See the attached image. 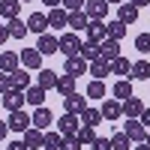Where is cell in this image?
I'll return each instance as SVG.
<instances>
[{
    "label": "cell",
    "instance_id": "7a4b0ae2",
    "mask_svg": "<svg viewBox=\"0 0 150 150\" xmlns=\"http://www.w3.org/2000/svg\"><path fill=\"white\" fill-rule=\"evenodd\" d=\"M6 126H9V132H21V135H24V129H30V114H27L24 108H18V111H9Z\"/></svg>",
    "mask_w": 150,
    "mask_h": 150
},
{
    "label": "cell",
    "instance_id": "d590c367",
    "mask_svg": "<svg viewBox=\"0 0 150 150\" xmlns=\"http://www.w3.org/2000/svg\"><path fill=\"white\" fill-rule=\"evenodd\" d=\"M75 135H78V141H81V144H93V138H96V126H84V123H81Z\"/></svg>",
    "mask_w": 150,
    "mask_h": 150
},
{
    "label": "cell",
    "instance_id": "2e32d148",
    "mask_svg": "<svg viewBox=\"0 0 150 150\" xmlns=\"http://www.w3.org/2000/svg\"><path fill=\"white\" fill-rule=\"evenodd\" d=\"M87 72H90V78H99V81H105L108 75H111V69H108V60H102V57L90 60V63H87Z\"/></svg>",
    "mask_w": 150,
    "mask_h": 150
},
{
    "label": "cell",
    "instance_id": "5bb4252c",
    "mask_svg": "<svg viewBox=\"0 0 150 150\" xmlns=\"http://www.w3.org/2000/svg\"><path fill=\"white\" fill-rule=\"evenodd\" d=\"M45 93H48L45 87H39V84L33 87V84H30L27 90H24V102H27V105H33V108H39V105H45Z\"/></svg>",
    "mask_w": 150,
    "mask_h": 150
},
{
    "label": "cell",
    "instance_id": "ffe728a7",
    "mask_svg": "<svg viewBox=\"0 0 150 150\" xmlns=\"http://www.w3.org/2000/svg\"><path fill=\"white\" fill-rule=\"evenodd\" d=\"M27 30L36 33V36L45 33V30H48V15H45V12H33V15L27 18Z\"/></svg>",
    "mask_w": 150,
    "mask_h": 150
},
{
    "label": "cell",
    "instance_id": "9a60e30c",
    "mask_svg": "<svg viewBox=\"0 0 150 150\" xmlns=\"http://www.w3.org/2000/svg\"><path fill=\"white\" fill-rule=\"evenodd\" d=\"M9 87L12 90H27L30 87V72H24V66H18L15 72H9Z\"/></svg>",
    "mask_w": 150,
    "mask_h": 150
},
{
    "label": "cell",
    "instance_id": "b9f144b4",
    "mask_svg": "<svg viewBox=\"0 0 150 150\" xmlns=\"http://www.w3.org/2000/svg\"><path fill=\"white\" fill-rule=\"evenodd\" d=\"M90 147H93V150H111V141H108V138H99V135H96Z\"/></svg>",
    "mask_w": 150,
    "mask_h": 150
},
{
    "label": "cell",
    "instance_id": "9c48e42d",
    "mask_svg": "<svg viewBox=\"0 0 150 150\" xmlns=\"http://www.w3.org/2000/svg\"><path fill=\"white\" fill-rule=\"evenodd\" d=\"M66 21H69V12L63 6L48 9V27H51V30H66Z\"/></svg>",
    "mask_w": 150,
    "mask_h": 150
},
{
    "label": "cell",
    "instance_id": "ee69618b",
    "mask_svg": "<svg viewBox=\"0 0 150 150\" xmlns=\"http://www.w3.org/2000/svg\"><path fill=\"white\" fill-rule=\"evenodd\" d=\"M138 120H141V123H144V126L150 129V108H144V111H141V117H138Z\"/></svg>",
    "mask_w": 150,
    "mask_h": 150
},
{
    "label": "cell",
    "instance_id": "681fc988",
    "mask_svg": "<svg viewBox=\"0 0 150 150\" xmlns=\"http://www.w3.org/2000/svg\"><path fill=\"white\" fill-rule=\"evenodd\" d=\"M42 3H45L48 9H54V6H60V0H42Z\"/></svg>",
    "mask_w": 150,
    "mask_h": 150
},
{
    "label": "cell",
    "instance_id": "1f68e13d",
    "mask_svg": "<svg viewBox=\"0 0 150 150\" xmlns=\"http://www.w3.org/2000/svg\"><path fill=\"white\" fill-rule=\"evenodd\" d=\"M108 141H111V150H129V147H132V141H129V135L123 132V129H117V132L111 135Z\"/></svg>",
    "mask_w": 150,
    "mask_h": 150
},
{
    "label": "cell",
    "instance_id": "7c38bea8",
    "mask_svg": "<svg viewBox=\"0 0 150 150\" xmlns=\"http://www.w3.org/2000/svg\"><path fill=\"white\" fill-rule=\"evenodd\" d=\"M84 108H87V96H81V93L63 96V111H69V114H81Z\"/></svg>",
    "mask_w": 150,
    "mask_h": 150
},
{
    "label": "cell",
    "instance_id": "4fadbf2b",
    "mask_svg": "<svg viewBox=\"0 0 150 150\" xmlns=\"http://www.w3.org/2000/svg\"><path fill=\"white\" fill-rule=\"evenodd\" d=\"M21 141L27 144V150H39V147L45 144V132L36 129V126H30V129H24V138H21Z\"/></svg>",
    "mask_w": 150,
    "mask_h": 150
},
{
    "label": "cell",
    "instance_id": "db71d44e",
    "mask_svg": "<svg viewBox=\"0 0 150 150\" xmlns=\"http://www.w3.org/2000/svg\"><path fill=\"white\" fill-rule=\"evenodd\" d=\"M21 3H30V0H21Z\"/></svg>",
    "mask_w": 150,
    "mask_h": 150
},
{
    "label": "cell",
    "instance_id": "ac0fdd59",
    "mask_svg": "<svg viewBox=\"0 0 150 150\" xmlns=\"http://www.w3.org/2000/svg\"><path fill=\"white\" fill-rule=\"evenodd\" d=\"M150 78V63H147V57L141 60H135L132 69H129V81H147Z\"/></svg>",
    "mask_w": 150,
    "mask_h": 150
},
{
    "label": "cell",
    "instance_id": "44dd1931",
    "mask_svg": "<svg viewBox=\"0 0 150 150\" xmlns=\"http://www.w3.org/2000/svg\"><path fill=\"white\" fill-rule=\"evenodd\" d=\"M87 39H93V42L108 39V24L105 21H90L87 24Z\"/></svg>",
    "mask_w": 150,
    "mask_h": 150
},
{
    "label": "cell",
    "instance_id": "83f0119b",
    "mask_svg": "<svg viewBox=\"0 0 150 150\" xmlns=\"http://www.w3.org/2000/svg\"><path fill=\"white\" fill-rule=\"evenodd\" d=\"M21 12V0H0V18H18Z\"/></svg>",
    "mask_w": 150,
    "mask_h": 150
},
{
    "label": "cell",
    "instance_id": "5b68a950",
    "mask_svg": "<svg viewBox=\"0 0 150 150\" xmlns=\"http://www.w3.org/2000/svg\"><path fill=\"white\" fill-rule=\"evenodd\" d=\"M123 132H126V135H129V141H135V144L147 138V126H144L138 117H129V120H126V126H123Z\"/></svg>",
    "mask_w": 150,
    "mask_h": 150
},
{
    "label": "cell",
    "instance_id": "ba28073f",
    "mask_svg": "<svg viewBox=\"0 0 150 150\" xmlns=\"http://www.w3.org/2000/svg\"><path fill=\"white\" fill-rule=\"evenodd\" d=\"M63 72L72 75V78H81V75L87 72V60L81 54H75V57H66V63H63Z\"/></svg>",
    "mask_w": 150,
    "mask_h": 150
},
{
    "label": "cell",
    "instance_id": "d4e9b609",
    "mask_svg": "<svg viewBox=\"0 0 150 150\" xmlns=\"http://www.w3.org/2000/svg\"><path fill=\"white\" fill-rule=\"evenodd\" d=\"M99 111H102V120H120V114H123V108H120L117 99H105Z\"/></svg>",
    "mask_w": 150,
    "mask_h": 150
},
{
    "label": "cell",
    "instance_id": "30bf717a",
    "mask_svg": "<svg viewBox=\"0 0 150 150\" xmlns=\"http://www.w3.org/2000/svg\"><path fill=\"white\" fill-rule=\"evenodd\" d=\"M57 48H60V42H57V36H51V33H39V39H36V51H39L42 57L45 54H54L57 51Z\"/></svg>",
    "mask_w": 150,
    "mask_h": 150
},
{
    "label": "cell",
    "instance_id": "cb8c5ba5",
    "mask_svg": "<svg viewBox=\"0 0 150 150\" xmlns=\"http://www.w3.org/2000/svg\"><path fill=\"white\" fill-rule=\"evenodd\" d=\"M111 96H114L117 102L129 99V96H132V81H129V78H117V84L111 87Z\"/></svg>",
    "mask_w": 150,
    "mask_h": 150
},
{
    "label": "cell",
    "instance_id": "52a82bcc",
    "mask_svg": "<svg viewBox=\"0 0 150 150\" xmlns=\"http://www.w3.org/2000/svg\"><path fill=\"white\" fill-rule=\"evenodd\" d=\"M18 60H21V66H24V69H33V72H39V69H42V54L36 51V48H24V51L18 54Z\"/></svg>",
    "mask_w": 150,
    "mask_h": 150
},
{
    "label": "cell",
    "instance_id": "8992f818",
    "mask_svg": "<svg viewBox=\"0 0 150 150\" xmlns=\"http://www.w3.org/2000/svg\"><path fill=\"white\" fill-rule=\"evenodd\" d=\"M0 102H3L6 111H18V108L27 105V102H24V90H12V87H9L3 96H0Z\"/></svg>",
    "mask_w": 150,
    "mask_h": 150
},
{
    "label": "cell",
    "instance_id": "4dcf8cb0",
    "mask_svg": "<svg viewBox=\"0 0 150 150\" xmlns=\"http://www.w3.org/2000/svg\"><path fill=\"white\" fill-rule=\"evenodd\" d=\"M54 90H57L60 96H69V93H75V78L63 72V75L57 78V87H54Z\"/></svg>",
    "mask_w": 150,
    "mask_h": 150
},
{
    "label": "cell",
    "instance_id": "7bdbcfd3",
    "mask_svg": "<svg viewBox=\"0 0 150 150\" xmlns=\"http://www.w3.org/2000/svg\"><path fill=\"white\" fill-rule=\"evenodd\" d=\"M6 90H9V75H6V72H0V96H3Z\"/></svg>",
    "mask_w": 150,
    "mask_h": 150
},
{
    "label": "cell",
    "instance_id": "74e56055",
    "mask_svg": "<svg viewBox=\"0 0 150 150\" xmlns=\"http://www.w3.org/2000/svg\"><path fill=\"white\" fill-rule=\"evenodd\" d=\"M60 141H63V135H60V132H51V129H48L45 132V150H60Z\"/></svg>",
    "mask_w": 150,
    "mask_h": 150
},
{
    "label": "cell",
    "instance_id": "f546056e",
    "mask_svg": "<svg viewBox=\"0 0 150 150\" xmlns=\"http://www.w3.org/2000/svg\"><path fill=\"white\" fill-rule=\"evenodd\" d=\"M81 123H84V126H99V123H102V111H99V108H90V105H87L84 111H81Z\"/></svg>",
    "mask_w": 150,
    "mask_h": 150
},
{
    "label": "cell",
    "instance_id": "bcb514c9",
    "mask_svg": "<svg viewBox=\"0 0 150 150\" xmlns=\"http://www.w3.org/2000/svg\"><path fill=\"white\" fill-rule=\"evenodd\" d=\"M9 39V27H6V24H0V45H3Z\"/></svg>",
    "mask_w": 150,
    "mask_h": 150
},
{
    "label": "cell",
    "instance_id": "f6af8a7d",
    "mask_svg": "<svg viewBox=\"0 0 150 150\" xmlns=\"http://www.w3.org/2000/svg\"><path fill=\"white\" fill-rule=\"evenodd\" d=\"M6 150H27V144H24V141H9Z\"/></svg>",
    "mask_w": 150,
    "mask_h": 150
},
{
    "label": "cell",
    "instance_id": "60d3db41",
    "mask_svg": "<svg viewBox=\"0 0 150 150\" xmlns=\"http://www.w3.org/2000/svg\"><path fill=\"white\" fill-rule=\"evenodd\" d=\"M60 3H63L66 12H78V9H84V0H60Z\"/></svg>",
    "mask_w": 150,
    "mask_h": 150
},
{
    "label": "cell",
    "instance_id": "d6986e66",
    "mask_svg": "<svg viewBox=\"0 0 150 150\" xmlns=\"http://www.w3.org/2000/svg\"><path fill=\"white\" fill-rule=\"evenodd\" d=\"M108 69H111V75H117V78H129V69H132V60H126V57H114L108 63Z\"/></svg>",
    "mask_w": 150,
    "mask_h": 150
},
{
    "label": "cell",
    "instance_id": "6da1fadb",
    "mask_svg": "<svg viewBox=\"0 0 150 150\" xmlns=\"http://www.w3.org/2000/svg\"><path fill=\"white\" fill-rule=\"evenodd\" d=\"M57 42H60L57 51H60V54H66V57H75V54L81 51V36L75 33V30H66L63 36H57Z\"/></svg>",
    "mask_w": 150,
    "mask_h": 150
},
{
    "label": "cell",
    "instance_id": "8d00e7d4",
    "mask_svg": "<svg viewBox=\"0 0 150 150\" xmlns=\"http://www.w3.org/2000/svg\"><path fill=\"white\" fill-rule=\"evenodd\" d=\"M123 36H126V24H123V21H111L108 24V39H123Z\"/></svg>",
    "mask_w": 150,
    "mask_h": 150
},
{
    "label": "cell",
    "instance_id": "f5cc1de1",
    "mask_svg": "<svg viewBox=\"0 0 150 150\" xmlns=\"http://www.w3.org/2000/svg\"><path fill=\"white\" fill-rule=\"evenodd\" d=\"M144 141H147V144H150V129H147V138H144Z\"/></svg>",
    "mask_w": 150,
    "mask_h": 150
},
{
    "label": "cell",
    "instance_id": "816d5d0a",
    "mask_svg": "<svg viewBox=\"0 0 150 150\" xmlns=\"http://www.w3.org/2000/svg\"><path fill=\"white\" fill-rule=\"evenodd\" d=\"M105 3L111 6V3H114V6H120V3H126V0H105Z\"/></svg>",
    "mask_w": 150,
    "mask_h": 150
},
{
    "label": "cell",
    "instance_id": "e0dca14e",
    "mask_svg": "<svg viewBox=\"0 0 150 150\" xmlns=\"http://www.w3.org/2000/svg\"><path fill=\"white\" fill-rule=\"evenodd\" d=\"M99 57L108 60V63L114 57H120V42L117 39H102V42H99Z\"/></svg>",
    "mask_w": 150,
    "mask_h": 150
},
{
    "label": "cell",
    "instance_id": "4316f807",
    "mask_svg": "<svg viewBox=\"0 0 150 150\" xmlns=\"http://www.w3.org/2000/svg\"><path fill=\"white\" fill-rule=\"evenodd\" d=\"M87 24H90V18L84 15V9H78V12H69V21H66V27L69 30H87Z\"/></svg>",
    "mask_w": 150,
    "mask_h": 150
},
{
    "label": "cell",
    "instance_id": "c3c4849f",
    "mask_svg": "<svg viewBox=\"0 0 150 150\" xmlns=\"http://www.w3.org/2000/svg\"><path fill=\"white\" fill-rule=\"evenodd\" d=\"M6 135H9V126H6V123H3V120H0V141H3V138H6Z\"/></svg>",
    "mask_w": 150,
    "mask_h": 150
},
{
    "label": "cell",
    "instance_id": "f1b7e54d",
    "mask_svg": "<svg viewBox=\"0 0 150 150\" xmlns=\"http://www.w3.org/2000/svg\"><path fill=\"white\" fill-rule=\"evenodd\" d=\"M9 39H24V36H27L30 30H27V24H24L21 18H9Z\"/></svg>",
    "mask_w": 150,
    "mask_h": 150
},
{
    "label": "cell",
    "instance_id": "277c9868",
    "mask_svg": "<svg viewBox=\"0 0 150 150\" xmlns=\"http://www.w3.org/2000/svg\"><path fill=\"white\" fill-rule=\"evenodd\" d=\"M51 123H54V114H51V108H45V105H39V108H36L33 114H30V126L42 129V132L51 126Z\"/></svg>",
    "mask_w": 150,
    "mask_h": 150
},
{
    "label": "cell",
    "instance_id": "f907efd6",
    "mask_svg": "<svg viewBox=\"0 0 150 150\" xmlns=\"http://www.w3.org/2000/svg\"><path fill=\"white\" fill-rule=\"evenodd\" d=\"M135 150H150V144H147V141H138V144H135Z\"/></svg>",
    "mask_w": 150,
    "mask_h": 150
},
{
    "label": "cell",
    "instance_id": "f35d334b",
    "mask_svg": "<svg viewBox=\"0 0 150 150\" xmlns=\"http://www.w3.org/2000/svg\"><path fill=\"white\" fill-rule=\"evenodd\" d=\"M135 48H138L141 57H147L150 54V33H138V36H135Z\"/></svg>",
    "mask_w": 150,
    "mask_h": 150
},
{
    "label": "cell",
    "instance_id": "7402d4cb",
    "mask_svg": "<svg viewBox=\"0 0 150 150\" xmlns=\"http://www.w3.org/2000/svg\"><path fill=\"white\" fill-rule=\"evenodd\" d=\"M120 108H123V114H126V117H141L144 102H141L138 96H129V99H123V102H120Z\"/></svg>",
    "mask_w": 150,
    "mask_h": 150
},
{
    "label": "cell",
    "instance_id": "d6a6232c",
    "mask_svg": "<svg viewBox=\"0 0 150 150\" xmlns=\"http://www.w3.org/2000/svg\"><path fill=\"white\" fill-rule=\"evenodd\" d=\"M36 78H39V87L51 90V87H57V78H60V75L51 72V69H39V75H36Z\"/></svg>",
    "mask_w": 150,
    "mask_h": 150
},
{
    "label": "cell",
    "instance_id": "e575fe53",
    "mask_svg": "<svg viewBox=\"0 0 150 150\" xmlns=\"http://www.w3.org/2000/svg\"><path fill=\"white\" fill-rule=\"evenodd\" d=\"M87 63H90V60H96L99 57V42H93V39H87V42H81V51H78Z\"/></svg>",
    "mask_w": 150,
    "mask_h": 150
},
{
    "label": "cell",
    "instance_id": "7dc6e473",
    "mask_svg": "<svg viewBox=\"0 0 150 150\" xmlns=\"http://www.w3.org/2000/svg\"><path fill=\"white\" fill-rule=\"evenodd\" d=\"M126 3H132V6H135V9H144V6H147V3H150V0H126Z\"/></svg>",
    "mask_w": 150,
    "mask_h": 150
},
{
    "label": "cell",
    "instance_id": "603a6c76",
    "mask_svg": "<svg viewBox=\"0 0 150 150\" xmlns=\"http://www.w3.org/2000/svg\"><path fill=\"white\" fill-rule=\"evenodd\" d=\"M18 66H21V60H18L15 51H0V72L9 75V72H15Z\"/></svg>",
    "mask_w": 150,
    "mask_h": 150
},
{
    "label": "cell",
    "instance_id": "ab89813d",
    "mask_svg": "<svg viewBox=\"0 0 150 150\" xmlns=\"http://www.w3.org/2000/svg\"><path fill=\"white\" fill-rule=\"evenodd\" d=\"M60 150H81V141H78V135H75V132L63 135V141H60Z\"/></svg>",
    "mask_w": 150,
    "mask_h": 150
},
{
    "label": "cell",
    "instance_id": "8fae6325",
    "mask_svg": "<svg viewBox=\"0 0 150 150\" xmlns=\"http://www.w3.org/2000/svg\"><path fill=\"white\" fill-rule=\"evenodd\" d=\"M54 123H57V132H60V135H69V132H78L81 117H78V114H69V111H66V114L60 117V120H54Z\"/></svg>",
    "mask_w": 150,
    "mask_h": 150
},
{
    "label": "cell",
    "instance_id": "3957f363",
    "mask_svg": "<svg viewBox=\"0 0 150 150\" xmlns=\"http://www.w3.org/2000/svg\"><path fill=\"white\" fill-rule=\"evenodd\" d=\"M84 15L90 21H102L108 15V3L105 0H84Z\"/></svg>",
    "mask_w": 150,
    "mask_h": 150
},
{
    "label": "cell",
    "instance_id": "836d02e7",
    "mask_svg": "<svg viewBox=\"0 0 150 150\" xmlns=\"http://www.w3.org/2000/svg\"><path fill=\"white\" fill-rule=\"evenodd\" d=\"M105 93H108V90H105V81L93 78V81H90V87H87V93H84V96H87V99H105Z\"/></svg>",
    "mask_w": 150,
    "mask_h": 150
},
{
    "label": "cell",
    "instance_id": "484cf974",
    "mask_svg": "<svg viewBox=\"0 0 150 150\" xmlns=\"http://www.w3.org/2000/svg\"><path fill=\"white\" fill-rule=\"evenodd\" d=\"M138 12H141V9H135L132 3H120V6H117V21L135 24V21H138Z\"/></svg>",
    "mask_w": 150,
    "mask_h": 150
}]
</instances>
